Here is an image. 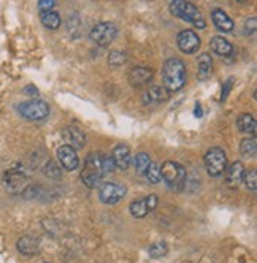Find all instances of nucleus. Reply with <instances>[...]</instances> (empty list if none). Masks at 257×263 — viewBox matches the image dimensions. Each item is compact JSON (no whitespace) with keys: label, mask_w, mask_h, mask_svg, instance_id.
<instances>
[{"label":"nucleus","mask_w":257,"mask_h":263,"mask_svg":"<svg viewBox=\"0 0 257 263\" xmlns=\"http://www.w3.org/2000/svg\"><path fill=\"white\" fill-rule=\"evenodd\" d=\"M146 179H148L151 184H159L162 181V176H160V166L154 162H151V165L148 166V170L144 173Z\"/></svg>","instance_id":"obj_26"},{"label":"nucleus","mask_w":257,"mask_h":263,"mask_svg":"<svg viewBox=\"0 0 257 263\" xmlns=\"http://www.w3.org/2000/svg\"><path fill=\"white\" fill-rule=\"evenodd\" d=\"M125 195V187L116 182H106L100 187L99 191V198L105 204H115L119 200H122Z\"/></svg>","instance_id":"obj_8"},{"label":"nucleus","mask_w":257,"mask_h":263,"mask_svg":"<svg viewBox=\"0 0 257 263\" xmlns=\"http://www.w3.org/2000/svg\"><path fill=\"white\" fill-rule=\"evenodd\" d=\"M26 93H33V96H36V93H39V92H36V87L27 86V87H26Z\"/></svg>","instance_id":"obj_32"},{"label":"nucleus","mask_w":257,"mask_h":263,"mask_svg":"<svg viewBox=\"0 0 257 263\" xmlns=\"http://www.w3.org/2000/svg\"><path fill=\"white\" fill-rule=\"evenodd\" d=\"M176 43H178V48L186 52V54H194L198 51L200 48V39L198 35L194 32V30H181L176 36Z\"/></svg>","instance_id":"obj_10"},{"label":"nucleus","mask_w":257,"mask_h":263,"mask_svg":"<svg viewBox=\"0 0 257 263\" xmlns=\"http://www.w3.org/2000/svg\"><path fill=\"white\" fill-rule=\"evenodd\" d=\"M42 23L45 27H48L49 30H54V29H58L61 26V14L58 11H45L42 13Z\"/></svg>","instance_id":"obj_22"},{"label":"nucleus","mask_w":257,"mask_h":263,"mask_svg":"<svg viewBox=\"0 0 257 263\" xmlns=\"http://www.w3.org/2000/svg\"><path fill=\"white\" fill-rule=\"evenodd\" d=\"M58 159H59L61 165L68 172L77 170V168L80 166V157H78L77 151L67 144H64L58 149Z\"/></svg>","instance_id":"obj_11"},{"label":"nucleus","mask_w":257,"mask_h":263,"mask_svg":"<svg viewBox=\"0 0 257 263\" xmlns=\"http://www.w3.org/2000/svg\"><path fill=\"white\" fill-rule=\"evenodd\" d=\"M150 255L153 258H159V257H163L165 254H167V244H165L163 241H159V242H154L153 246H150Z\"/></svg>","instance_id":"obj_28"},{"label":"nucleus","mask_w":257,"mask_h":263,"mask_svg":"<svg viewBox=\"0 0 257 263\" xmlns=\"http://www.w3.org/2000/svg\"><path fill=\"white\" fill-rule=\"evenodd\" d=\"M211 73H213V59L208 52H204L197 62V77L200 80H207V78H210Z\"/></svg>","instance_id":"obj_18"},{"label":"nucleus","mask_w":257,"mask_h":263,"mask_svg":"<svg viewBox=\"0 0 257 263\" xmlns=\"http://www.w3.org/2000/svg\"><path fill=\"white\" fill-rule=\"evenodd\" d=\"M245 166L242 162H235L232 163L230 166L226 168V182L229 187H232V189H235V187H238L242 182H243V178H245Z\"/></svg>","instance_id":"obj_13"},{"label":"nucleus","mask_w":257,"mask_h":263,"mask_svg":"<svg viewBox=\"0 0 257 263\" xmlns=\"http://www.w3.org/2000/svg\"><path fill=\"white\" fill-rule=\"evenodd\" d=\"M170 13L179 20L186 21L189 24H194L195 27L198 29H205L207 23L204 20V16H201L200 10L189 4V2H182V0H175V2L170 4Z\"/></svg>","instance_id":"obj_4"},{"label":"nucleus","mask_w":257,"mask_h":263,"mask_svg":"<svg viewBox=\"0 0 257 263\" xmlns=\"http://www.w3.org/2000/svg\"><path fill=\"white\" fill-rule=\"evenodd\" d=\"M153 70L151 68H146V67H135L131 70L128 73V80H131V84L135 87L144 86L148 84L153 80Z\"/></svg>","instance_id":"obj_15"},{"label":"nucleus","mask_w":257,"mask_h":263,"mask_svg":"<svg viewBox=\"0 0 257 263\" xmlns=\"http://www.w3.org/2000/svg\"><path fill=\"white\" fill-rule=\"evenodd\" d=\"M151 211L148 208V203H146V198H140L131 203V214L137 219H141L144 216H148Z\"/></svg>","instance_id":"obj_23"},{"label":"nucleus","mask_w":257,"mask_h":263,"mask_svg":"<svg viewBox=\"0 0 257 263\" xmlns=\"http://www.w3.org/2000/svg\"><path fill=\"white\" fill-rule=\"evenodd\" d=\"M118 35V29L113 23H99L90 30V40L99 46H108Z\"/></svg>","instance_id":"obj_7"},{"label":"nucleus","mask_w":257,"mask_h":263,"mask_svg":"<svg viewBox=\"0 0 257 263\" xmlns=\"http://www.w3.org/2000/svg\"><path fill=\"white\" fill-rule=\"evenodd\" d=\"M151 157L146 154V153H138L137 156H135V160H134V163H135V170H137V173L138 175H144L146 173V170H148V166L151 165Z\"/></svg>","instance_id":"obj_24"},{"label":"nucleus","mask_w":257,"mask_h":263,"mask_svg":"<svg viewBox=\"0 0 257 263\" xmlns=\"http://www.w3.org/2000/svg\"><path fill=\"white\" fill-rule=\"evenodd\" d=\"M186 78H188L186 67L181 59L172 58L169 61H165L163 68H162V81H163L165 90L167 92L179 90L186 84Z\"/></svg>","instance_id":"obj_2"},{"label":"nucleus","mask_w":257,"mask_h":263,"mask_svg":"<svg viewBox=\"0 0 257 263\" xmlns=\"http://www.w3.org/2000/svg\"><path fill=\"white\" fill-rule=\"evenodd\" d=\"M146 203H148L150 211H154V210L157 208L159 200H157V197H156V195H148V197H146Z\"/></svg>","instance_id":"obj_31"},{"label":"nucleus","mask_w":257,"mask_h":263,"mask_svg":"<svg viewBox=\"0 0 257 263\" xmlns=\"http://www.w3.org/2000/svg\"><path fill=\"white\" fill-rule=\"evenodd\" d=\"M112 160H113L115 166H118L119 170H127V168L131 166V162H132L131 149H128L125 144L115 146L113 153H112Z\"/></svg>","instance_id":"obj_12"},{"label":"nucleus","mask_w":257,"mask_h":263,"mask_svg":"<svg viewBox=\"0 0 257 263\" xmlns=\"http://www.w3.org/2000/svg\"><path fill=\"white\" fill-rule=\"evenodd\" d=\"M40 242L33 236H23L20 241H17V251L24 255H33L39 252Z\"/></svg>","instance_id":"obj_19"},{"label":"nucleus","mask_w":257,"mask_h":263,"mask_svg":"<svg viewBox=\"0 0 257 263\" xmlns=\"http://www.w3.org/2000/svg\"><path fill=\"white\" fill-rule=\"evenodd\" d=\"M62 137L67 141V146L77 149V147H84L86 144V135L77 127H67L62 132Z\"/></svg>","instance_id":"obj_16"},{"label":"nucleus","mask_w":257,"mask_h":263,"mask_svg":"<svg viewBox=\"0 0 257 263\" xmlns=\"http://www.w3.org/2000/svg\"><path fill=\"white\" fill-rule=\"evenodd\" d=\"M236 127L240 128L242 134H251L254 135L255 134V128H257V124H255V119L252 115H242L240 118L236 119Z\"/></svg>","instance_id":"obj_21"},{"label":"nucleus","mask_w":257,"mask_h":263,"mask_svg":"<svg viewBox=\"0 0 257 263\" xmlns=\"http://www.w3.org/2000/svg\"><path fill=\"white\" fill-rule=\"evenodd\" d=\"M240 153H242L245 157H254V156H255V153H257V143H255V138H254V137L245 138V140L242 141Z\"/></svg>","instance_id":"obj_25"},{"label":"nucleus","mask_w":257,"mask_h":263,"mask_svg":"<svg viewBox=\"0 0 257 263\" xmlns=\"http://www.w3.org/2000/svg\"><path fill=\"white\" fill-rule=\"evenodd\" d=\"M127 62V54L124 51H112L108 55V64L112 67H121Z\"/></svg>","instance_id":"obj_27"},{"label":"nucleus","mask_w":257,"mask_h":263,"mask_svg":"<svg viewBox=\"0 0 257 263\" xmlns=\"http://www.w3.org/2000/svg\"><path fill=\"white\" fill-rule=\"evenodd\" d=\"M243 181L246 182V187H248L251 192H255L257 191V172L255 170H251L249 173H245Z\"/></svg>","instance_id":"obj_29"},{"label":"nucleus","mask_w":257,"mask_h":263,"mask_svg":"<svg viewBox=\"0 0 257 263\" xmlns=\"http://www.w3.org/2000/svg\"><path fill=\"white\" fill-rule=\"evenodd\" d=\"M210 48L217 55H230L233 51L232 43L229 40H226L224 36H213L211 42H210Z\"/></svg>","instance_id":"obj_20"},{"label":"nucleus","mask_w":257,"mask_h":263,"mask_svg":"<svg viewBox=\"0 0 257 263\" xmlns=\"http://www.w3.org/2000/svg\"><path fill=\"white\" fill-rule=\"evenodd\" d=\"M207 172L211 176H221L227 168V156L221 147H211L204 157Z\"/></svg>","instance_id":"obj_5"},{"label":"nucleus","mask_w":257,"mask_h":263,"mask_svg":"<svg viewBox=\"0 0 257 263\" xmlns=\"http://www.w3.org/2000/svg\"><path fill=\"white\" fill-rule=\"evenodd\" d=\"M160 176L162 181L169 185V189L173 192H181L186 185V170L185 166L179 165L178 162L167 160L160 166Z\"/></svg>","instance_id":"obj_3"},{"label":"nucleus","mask_w":257,"mask_h":263,"mask_svg":"<svg viewBox=\"0 0 257 263\" xmlns=\"http://www.w3.org/2000/svg\"><path fill=\"white\" fill-rule=\"evenodd\" d=\"M169 99V92L163 86H153L143 92V102L144 105H157Z\"/></svg>","instance_id":"obj_14"},{"label":"nucleus","mask_w":257,"mask_h":263,"mask_svg":"<svg viewBox=\"0 0 257 263\" xmlns=\"http://www.w3.org/2000/svg\"><path fill=\"white\" fill-rule=\"evenodd\" d=\"M17 111L29 121H43L49 115V105L43 100H29L17 106Z\"/></svg>","instance_id":"obj_6"},{"label":"nucleus","mask_w":257,"mask_h":263,"mask_svg":"<svg viewBox=\"0 0 257 263\" xmlns=\"http://www.w3.org/2000/svg\"><path fill=\"white\" fill-rule=\"evenodd\" d=\"M115 170V163L112 157H108L102 153H90L86 157L84 168L81 172V181L84 185L94 189L99 187L103 181V176Z\"/></svg>","instance_id":"obj_1"},{"label":"nucleus","mask_w":257,"mask_h":263,"mask_svg":"<svg viewBox=\"0 0 257 263\" xmlns=\"http://www.w3.org/2000/svg\"><path fill=\"white\" fill-rule=\"evenodd\" d=\"M211 20H213L214 26L221 32H232L233 27H235L233 21L230 20V16L221 8H214L211 11Z\"/></svg>","instance_id":"obj_17"},{"label":"nucleus","mask_w":257,"mask_h":263,"mask_svg":"<svg viewBox=\"0 0 257 263\" xmlns=\"http://www.w3.org/2000/svg\"><path fill=\"white\" fill-rule=\"evenodd\" d=\"M4 184L7 189L11 192V194H20L26 189L27 185V176L21 172L17 170V168H13V170H8L4 176Z\"/></svg>","instance_id":"obj_9"},{"label":"nucleus","mask_w":257,"mask_h":263,"mask_svg":"<svg viewBox=\"0 0 257 263\" xmlns=\"http://www.w3.org/2000/svg\"><path fill=\"white\" fill-rule=\"evenodd\" d=\"M54 7H56V2H54V0H42V2L39 4V8H40V11H42V13H45V11H51Z\"/></svg>","instance_id":"obj_30"}]
</instances>
